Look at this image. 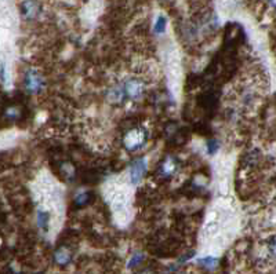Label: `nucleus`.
Instances as JSON below:
<instances>
[{
	"instance_id": "14",
	"label": "nucleus",
	"mask_w": 276,
	"mask_h": 274,
	"mask_svg": "<svg viewBox=\"0 0 276 274\" xmlns=\"http://www.w3.org/2000/svg\"><path fill=\"white\" fill-rule=\"evenodd\" d=\"M137 274H155V273H153L152 270H148V269H146V270H142V272H139V273Z\"/></svg>"
},
{
	"instance_id": "6",
	"label": "nucleus",
	"mask_w": 276,
	"mask_h": 274,
	"mask_svg": "<svg viewBox=\"0 0 276 274\" xmlns=\"http://www.w3.org/2000/svg\"><path fill=\"white\" fill-rule=\"evenodd\" d=\"M72 250H71L69 247H65V245L58 247V248L54 251V254H53V259H54V262L57 263L58 266H66V265H69L71 261H72Z\"/></svg>"
},
{
	"instance_id": "13",
	"label": "nucleus",
	"mask_w": 276,
	"mask_h": 274,
	"mask_svg": "<svg viewBox=\"0 0 276 274\" xmlns=\"http://www.w3.org/2000/svg\"><path fill=\"white\" fill-rule=\"evenodd\" d=\"M217 148H218V146H217V141H216V139H211L210 142L207 143V149L210 150V153H214V152H216V150H217Z\"/></svg>"
},
{
	"instance_id": "10",
	"label": "nucleus",
	"mask_w": 276,
	"mask_h": 274,
	"mask_svg": "<svg viewBox=\"0 0 276 274\" xmlns=\"http://www.w3.org/2000/svg\"><path fill=\"white\" fill-rule=\"evenodd\" d=\"M268 251H270L271 255L276 259V234L272 236L268 241Z\"/></svg>"
},
{
	"instance_id": "2",
	"label": "nucleus",
	"mask_w": 276,
	"mask_h": 274,
	"mask_svg": "<svg viewBox=\"0 0 276 274\" xmlns=\"http://www.w3.org/2000/svg\"><path fill=\"white\" fill-rule=\"evenodd\" d=\"M148 142V130L142 125L133 127L123 135V146L129 152H138Z\"/></svg>"
},
{
	"instance_id": "4",
	"label": "nucleus",
	"mask_w": 276,
	"mask_h": 274,
	"mask_svg": "<svg viewBox=\"0 0 276 274\" xmlns=\"http://www.w3.org/2000/svg\"><path fill=\"white\" fill-rule=\"evenodd\" d=\"M177 171H178V161L173 156H167L166 159H163L157 170V173L163 179H170L171 177H174Z\"/></svg>"
},
{
	"instance_id": "8",
	"label": "nucleus",
	"mask_w": 276,
	"mask_h": 274,
	"mask_svg": "<svg viewBox=\"0 0 276 274\" xmlns=\"http://www.w3.org/2000/svg\"><path fill=\"white\" fill-rule=\"evenodd\" d=\"M166 24H167L166 17L160 15V17L156 19V22H155V32H156V33H163L164 29H166Z\"/></svg>"
},
{
	"instance_id": "1",
	"label": "nucleus",
	"mask_w": 276,
	"mask_h": 274,
	"mask_svg": "<svg viewBox=\"0 0 276 274\" xmlns=\"http://www.w3.org/2000/svg\"><path fill=\"white\" fill-rule=\"evenodd\" d=\"M120 82L123 84L127 101L137 102L142 99V96L146 94L150 80L146 76V73L136 72V73H130L125 79H120Z\"/></svg>"
},
{
	"instance_id": "11",
	"label": "nucleus",
	"mask_w": 276,
	"mask_h": 274,
	"mask_svg": "<svg viewBox=\"0 0 276 274\" xmlns=\"http://www.w3.org/2000/svg\"><path fill=\"white\" fill-rule=\"evenodd\" d=\"M202 263H204V266H206V268H213V266L217 263V261L216 259H213V258H206V259L202 261Z\"/></svg>"
},
{
	"instance_id": "9",
	"label": "nucleus",
	"mask_w": 276,
	"mask_h": 274,
	"mask_svg": "<svg viewBox=\"0 0 276 274\" xmlns=\"http://www.w3.org/2000/svg\"><path fill=\"white\" fill-rule=\"evenodd\" d=\"M142 261H144V254L137 252V254H134V255L132 257V259H130V262H129V268L130 269L137 268L139 263H142Z\"/></svg>"
},
{
	"instance_id": "5",
	"label": "nucleus",
	"mask_w": 276,
	"mask_h": 274,
	"mask_svg": "<svg viewBox=\"0 0 276 274\" xmlns=\"http://www.w3.org/2000/svg\"><path fill=\"white\" fill-rule=\"evenodd\" d=\"M145 171H146V163L144 159H138L133 163L130 167V181L133 185H138L142 181Z\"/></svg>"
},
{
	"instance_id": "15",
	"label": "nucleus",
	"mask_w": 276,
	"mask_h": 274,
	"mask_svg": "<svg viewBox=\"0 0 276 274\" xmlns=\"http://www.w3.org/2000/svg\"><path fill=\"white\" fill-rule=\"evenodd\" d=\"M268 1H270L271 6L274 7V8H276V0H268Z\"/></svg>"
},
{
	"instance_id": "3",
	"label": "nucleus",
	"mask_w": 276,
	"mask_h": 274,
	"mask_svg": "<svg viewBox=\"0 0 276 274\" xmlns=\"http://www.w3.org/2000/svg\"><path fill=\"white\" fill-rule=\"evenodd\" d=\"M44 86V80L40 72L36 69H29L25 72L24 76V89L28 94H37L43 90Z\"/></svg>"
},
{
	"instance_id": "12",
	"label": "nucleus",
	"mask_w": 276,
	"mask_h": 274,
	"mask_svg": "<svg viewBox=\"0 0 276 274\" xmlns=\"http://www.w3.org/2000/svg\"><path fill=\"white\" fill-rule=\"evenodd\" d=\"M17 114H18V112H17V110H15L14 107H8L4 116H6V117H8V119H10V117L12 119V117H17Z\"/></svg>"
},
{
	"instance_id": "7",
	"label": "nucleus",
	"mask_w": 276,
	"mask_h": 274,
	"mask_svg": "<svg viewBox=\"0 0 276 274\" xmlns=\"http://www.w3.org/2000/svg\"><path fill=\"white\" fill-rule=\"evenodd\" d=\"M21 12L26 19H33L40 14V6L35 0H25L21 4Z\"/></svg>"
}]
</instances>
